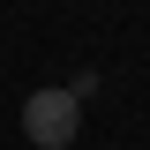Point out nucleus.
Listing matches in <instances>:
<instances>
[{
    "label": "nucleus",
    "instance_id": "1",
    "mask_svg": "<svg viewBox=\"0 0 150 150\" xmlns=\"http://www.w3.org/2000/svg\"><path fill=\"white\" fill-rule=\"evenodd\" d=\"M23 135H30L38 150H68L75 135H83V98L60 90V83L53 90H30L23 98Z\"/></svg>",
    "mask_w": 150,
    "mask_h": 150
}]
</instances>
